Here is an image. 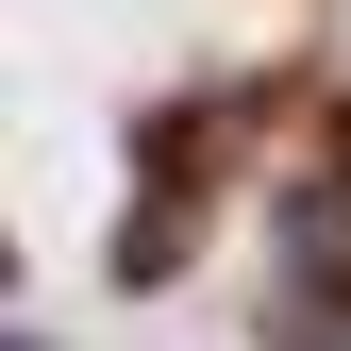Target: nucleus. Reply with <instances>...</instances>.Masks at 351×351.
I'll return each instance as SVG.
<instances>
[{
    "mask_svg": "<svg viewBox=\"0 0 351 351\" xmlns=\"http://www.w3.org/2000/svg\"><path fill=\"white\" fill-rule=\"evenodd\" d=\"M268 318H285V351H351V151L301 167L268 217Z\"/></svg>",
    "mask_w": 351,
    "mask_h": 351,
    "instance_id": "obj_2",
    "label": "nucleus"
},
{
    "mask_svg": "<svg viewBox=\"0 0 351 351\" xmlns=\"http://www.w3.org/2000/svg\"><path fill=\"white\" fill-rule=\"evenodd\" d=\"M268 101H285V84H217V101H184V117L151 134V201L117 217V285H167V268L201 251V201H217L201 167H217V134H251Z\"/></svg>",
    "mask_w": 351,
    "mask_h": 351,
    "instance_id": "obj_1",
    "label": "nucleus"
}]
</instances>
